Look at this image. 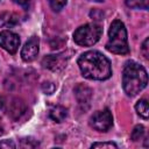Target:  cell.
<instances>
[{
    "label": "cell",
    "instance_id": "4",
    "mask_svg": "<svg viewBox=\"0 0 149 149\" xmlns=\"http://www.w3.org/2000/svg\"><path fill=\"white\" fill-rule=\"evenodd\" d=\"M102 28L98 23H87L80 26L73 33V40L78 45L91 47L95 44L101 37Z\"/></svg>",
    "mask_w": 149,
    "mask_h": 149
},
{
    "label": "cell",
    "instance_id": "24",
    "mask_svg": "<svg viewBox=\"0 0 149 149\" xmlns=\"http://www.w3.org/2000/svg\"><path fill=\"white\" fill-rule=\"evenodd\" d=\"M3 105H5V98H3V95L0 94V108H2Z\"/></svg>",
    "mask_w": 149,
    "mask_h": 149
},
{
    "label": "cell",
    "instance_id": "9",
    "mask_svg": "<svg viewBox=\"0 0 149 149\" xmlns=\"http://www.w3.org/2000/svg\"><path fill=\"white\" fill-rule=\"evenodd\" d=\"M40 50V40L37 36H31L22 47L21 57L24 62H33Z\"/></svg>",
    "mask_w": 149,
    "mask_h": 149
},
{
    "label": "cell",
    "instance_id": "17",
    "mask_svg": "<svg viewBox=\"0 0 149 149\" xmlns=\"http://www.w3.org/2000/svg\"><path fill=\"white\" fill-rule=\"evenodd\" d=\"M48 1L50 7L56 12H59L66 5V0H48Z\"/></svg>",
    "mask_w": 149,
    "mask_h": 149
},
{
    "label": "cell",
    "instance_id": "14",
    "mask_svg": "<svg viewBox=\"0 0 149 149\" xmlns=\"http://www.w3.org/2000/svg\"><path fill=\"white\" fill-rule=\"evenodd\" d=\"M126 5L130 8L139 9H148L149 0H126Z\"/></svg>",
    "mask_w": 149,
    "mask_h": 149
},
{
    "label": "cell",
    "instance_id": "2",
    "mask_svg": "<svg viewBox=\"0 0 149 149\" xmlns=\"http://www.w3.org/2000/svg\"><path fill=\"white\" fill-rule=\"evenodd\" d=\"M148 84L146 69L134 61H128L125 64L122 72V87L127 95H136Z\"/></svg>",
    "mask_w": 149,
    "mask_h": 149
},
{
    "label": "cell",
    "instance_id": "12",
    "mask_svg": "<svg viewBox=\"0 0 149 149\" xmlns=\"http://www.w3.org/2000/svg\"><path fill=\"white\" fill-rule=\"evenodd\" d=\"M49 116L54 121H56V122H62L68 116V109L65 107L61 106V105H56V106H54V107L50 108Z\"/></svg>",
    "mask_w": 149,
    "mask_h": 149
},
{
    "label": "cell",
    "instance_id": "10",
    "mask_svg": "<svg viewBox=\"0 0 149 149\" xmlns=\"http://www.w3.org/2000/svg\"><path fill=\"white\" fill-rule=\"evenodd\" d=\"M26 112H27V106L23 100H21L19 98H15L12 100L9 108H8V114L13 120L19 121L26 114Z\"/></svg>",
    "mask_w": 149,
    "mask_h": 149
},
{
    "label": "cell",
    "instance_id": "8",
    "mask_svg": "<svg viewBox=\"0 0 149 149\" xmlns=\"http://www.w3.org/2000/svg\"><path fill=\"white\" fill-rule=\"evenodd\" d=\"M92 90L91 87H88L85 84H78L74 87V97L78 101L79 107L83 111H86L90 105H91V100H92Z\"/></svg>",
    "mask_w": 149,
    "mask_h": 149
},
{
    "label": "cell",
    "instance_id": "21",
    "mask_svg": "<svg viewBox=\"0 0 149 149\" xmlns=\"http://www.w3.org/2000/svg\"><path fill=\"white\" fill-rule=\"evenodd\" d=\"M148 43H149V38H146L143 44H142V54L144 56L146 59H148V56H149V52H148Z\"/></svg>",
    "mask_w": 149,
    "mask_h": 149
},
{
    "label": "cell",
    "instance_id": "19",
    "mask_svg": "<svg viewBox=\"0 0 149 149\" xmlns=\"http://www.w3.org/2000/svg\"><path fill=\"white\" fill-rule=\"evenodd\" d=\"M91 148H108V149H112V148H118V146L114 142H97V143H93L91 146Z\"/></svg>",
    "mask_w": 149,
    "mask_h": 149
},
{
    "label": "cell",
    "instance_id": "13",
    "mask_svg": "<svg viewBox=\"0 0 149 149\" xmlns=\"http://www.w3.org/2000/svg\"><path fill=\"white\" fill-rule=\"evenodd\" d=\"M135 109H136V112L140 116H142L143 119H148L149 109H148V101L146 99L139 100L137 104L135 105Z\"/></svg>",
    "mask_w": 149,
    "mask_h": 149
},
{
    "label": "cell",
    "instance_id": "18",
    "mask_svg": "<svg viewBox=\"0 0 149 149\" xmlns=\"http://www.w3.org/2000/svg\"><path fill=\"white\" fill-rule=\"evenodd\" d=\"M56 90V86L54 83L51 81H45L42 84V91L45 93V94H52Z\"/></svg>",
    "mask_w": 149,
    "mask_h": 149
},
{
    "label": "cell",
    "instance_id": "1",
    "mask_svg": "<svg viewBox=\"0 0 149 149\" xmlns=\"http://www.w3.org/2000/svg\"><path fill=\"white\" fill-rule=\"evenodd\" d=\"M78 66L81 74L91 80H106L112 76L109 59L97 50H90L80 55Z\"/></svg>",
    "mask_w": 149,
    "mask_h": 149
},
{
    "label": "cell",
    "instance_id": "23",
    "mask_svg": "<svg viewBox=\"0 0 149 149\" xmlns=\"http://www.w3.org/2000/svg\"><path fill=\"white\" fill-rule=\"evenodd\" d=\"M15 3H17V5H20V6H23V7H26L28 3H29V0H13Z\"/></svg>",
    "mask_w": 149,
    "mask_h": 149
},
{
    "label": "cell",
    "instance_id": "26",
    "mask_svg": "<svg viewBox=\"0 0 149 149\" xmlns=\"http://www.w3.org/2000/svg\"><path fill=\"white\" fill-rule=\"evenodd\" d=\"M90 1H94V2H101V1H104V0H90Z\"/></svg>",
    "mask_w": 149,
    "mask_h": 149
},
{
    "label": "cell",
    "instance_id": "3",
    "mask_svg": "<svg viewBox=\"0 0 149 149\" xmlns=\"http://www.w3.org/2000/svg\"><path fill=\"white\" fill-rule=\"evenodd\" d=\"M106 49L116 55H127L129 52L127 30L122 21L114 20L111 23L108 30V41L106 43Z\"/></svg>",
    "mask_w": 149,
    "mask_h": 149
},
{
    "label": "cell",
    "instance_id": "16",
    "mask_svg": "<svg viewBox=\"0 0 149 149\" xmlns=\"http://www.w3.org/2000/svg\"><path fill=\"white\" fill-rule=\"evenodd\" d=\"M40 143L38 141L31 139V137H28V139H22L21 140V147L22 148H36L38 147Z\"/></svg>",
    "mask_w": 149,
    "mask_h": 149
},
{
    "label": "cell",
    "instance_id": "7",
    "mask_svg": "<svg viewBox=\"0 0 149 149\" xmlns=\"http://www.w3.org/2000/svg\"><path fill=\"white\" fill-rule=\"evenodd\" d=\"M0 47L9 54H15L20 47V37L10 30H2L0 33Z\"/></svg>",
    "mask_w": 149,
    "mask_h": 149
},
{
    "label": "cell",
    "instance_id": "25",
    "mask_svg": "<svg viewBox=\"0 0 149 149\" xmlns=\"http://www.w3.org/2000/svg\"><path fill=\"white\" fill-rule=\"evenodd\" d=\"M3 130H5V128H3V123H2V121H1V119H0V135L3 134Z\"/></svg>",
    "mask_w": 149,
    "mask_h": 149
},
{
    "label": "cell",
    "instance_id": "22",
    "mask_svg": "<svg viewBox=\"0 0 149 149\" xmlns=\"http://www.w3.org/2000/svg\"><path fill=\"white\" fill-rule=\"evenodd\" d=\"M90 15H91V17H93V19H95V20H100V17H99L98 15L104 16V13H102V12H98L97 9H93V10L90 13Z\"/></svg>",
    "mask_w": 149,
    "mask_h": 149
},
{
    "label": "cell",
    "instance_id": "11",
    "mask_svg": "<svg viewBox=\"0 0 149 149\" xmlns=\"http://www.w3.org/2000/svg\"><path fill=\"white\" fill-rule=\"evenodd\" d=\"M19 23V16L13 12H3L0 14V27L9 28Z\"/></svg>",
    "mask_w": 149,
    "mask_h": 149
},
{
    "label": "cell",
    "instance_id": "20",
    "mask_svg": "<svg viewBox=\"0 0 149 149\" xmlns=\"http://www.w3.org/2000/svg\"><path fill=\"white\" fill-rule=\"evenodd\" d=\"M0 148H15V143L12 140H3L0 142Z\"/></svg>",
    "mask_w": 149,
    "mask_h": 149
},
{
    "label": "cell",
    "instance_id": "6",
    "mask_svg": "<svg viewBox=\"0 0 149 149\" xmlns=\"http://www.w3.org/2000/svg\"><path fill=\"white\" fill-rule=\"evenodd\" d=\"M90 125L98 132H107L113 125V116L108 108L97 111L90 119Z\"/></svg>",
    "mask_w": 149,
    "mask_h": 149
},
{
    "label": "cell",
    "instance_id": "15",
    "mask_svg": "<svg viewBox=\"0 0 149 149\" xmlns=\"http://www.w3.org/2000/svg\"><path fill=\"white\" fill-rule=\"evenodd\" d=\"M143 135H144V127L142 125H137L134 127V129L130 134V139L133 141H139L143 137Z\"/></svg>",
    "mask_w": 149,
    "mask_h": 149
},
{
    "label": "cell",
    "instance_id": "5",
    "mask_svg": "<svg viewBox=\"0 0 149 149\" xmlns=\"http://www.w3.org/2000/svg\"><path fill=\"white\" fill-rule=\"evenodd\" d=\"M72 54V51H63L55 55H48L42 59V65L54 72H59L66 66Z\"/></svg>",
    "mask_w": 149,
    "mask_h": 149
}]
</instances>
